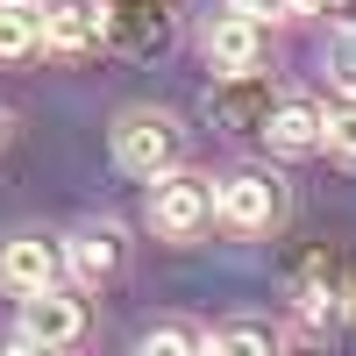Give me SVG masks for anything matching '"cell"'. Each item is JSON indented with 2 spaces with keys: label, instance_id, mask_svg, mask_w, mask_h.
<instances>
[{
  "label": "cell",
  "instance_id": "1",
  "mask_svg": "<svg viewBox=\"0 0 356 356\" xmlns=\"http://www.w3.org/2000/svg\"><path fill=\"white\" fill-rule=\"evenodd\" d=\"M178 157H186V129H178L164 107H129L122 122H114V164L129 178H164Z\"/></svg>",
  "mask_w": 356,
  "mask_h": 356
},
{
  "label": "cell",
  "instance_id": "2",
  "mask_svg": "<svg viewBox=\"0 0 356 356\" xmlns=\"http://www.w3.org/2000/svg\"><path fill=\"white\" fill-rule=\"evenodd\" d=\"M214 214H221V207H214V178H207V171L171 164L164 178H150V228L164 235V243H193Z\"/></svg>",
  "mask_w": 356,
  "mask_h": 356
},
{
  "label": "cell",
  "instance_id": "3",
  "mask_svg": "<svg viewBox=\"0 0 356 356\" xmlns=\"http://www.w3.org/2000/svg\"><path fill=\"white\" fill-rule=\"evenodd\" d=\"M214 207H221V221L235 235H264V228L285 221V178L264 171V164H243V171H228L214 186Z\"/></svg>",
  "mask_w": 356,
  "mask_h": 356
},
{
  "label": "cell",
  "instance_id": "4",
  "mask_svg": "<svg viewBox=\"0 0 356 356\" xmlns=\"http://www.w3.org/2000/svg\"><path fill=\"white\" fill-rule=\"evenodd\" d=\"M200 50H207V72H264L271 65V22L250 8H228L200 29Z\"/></svg>",
  "mask_w": 356,
  "mask_h": 356
},
{
  "label": "cell",
  "instance_id": "5",
  "mask_svg": "<svg viewBox=\"0 0 356 356\" xmlns=\"http://www.w3.org/2000/svg\"><path fill=\"white\" fill-rule=\"evenodd\" d=\"M72 278V243L65 235H15V243H0V285L29 300V292H50Z\"/></svg>",
  "mask_w": 356,
  "mask_h": 356
},
{
  "label": "cell",
  "instance_id": "6",
  "mask_svg": "<svg viewBox=\"0 0 356 356\" xmlns=\"http://www.w3.org/2000/svg\"><path fill=\"white\" fill-rule=\"evenodd\" d=\"M271 79L264 72H214V86H207V114H214V129H235V136H264V122H271Z\"/></svg>",
  "mask_w": 356,
  "mask_h": 356
},
{
  "label": "cell",
  "instance_id": "7",
  "mask_svg": "<svg viewBox=\"0 0 356 356\" xmlns=\"http://www.w3.org/2000/svg\"><path fill=\"white\" fill-rule=\"evenodd\" d=\"M178 36V22L164 0H107V50L122 57H164Z\"/></svg>",
  "mask_w": 356,
  "mask_h": 356
},
{
  "label": "cell",
  "instance_id": "8",
  "mask_svg": "<svg viewBox=\"0 0 356 356\" xmlns=\"http://www.w3.org/2000/svg\"><path fill=\"white\" fill-rule=\"evenodd\" d=\"M43 50L50 57L107 50V0H43Z\"/></svg>",
  "mask_w": 356,
  "mask_h": 356
},
{
  "label": "cell",
  "instance_id": "9",
  "mask_svg": "<svg viewBox=\"0 0 356 356\" xmlns=\"http://www.w3.org/2000/svg\"><path fill=\"white\" fill-rule=\"evenodd\" d=\"M22 335L36 342V349H72L86 335V300H72L65 285L29 292V300H22Z\"/></svg>",
  "mask_w": 356,
  "mask_h": 356
},
{
  "label": "cell",
  "instance_id": "10",
  "mask_svg": "<svg viewBox=\"0 0 356 356\" xmlns=\"http://www.w3.org/2000/svg\"><path fill=\"white\" fill-rule=\"evenodd\" d=\"M65 243H72V278L79 285H107L129 264V228L122 221H86V228L65 235Z\"/></svg>",
  "mask_w": 356,
  "mask_h": 356
},
{
  "label": "cell",
  "instance_id": "11",
  "mask_svg": "<svg viewBox=\"0 0 356 356\" xmlns=\"http://www.w3.org/2000/svg\"><path fill=\"white\" fill-rule=\"evenodd\" d=\"M264 143H271L278 157H314L321 143H328V114H321L307 93H285L271 107V122H264Z\"/></svg>",
  "mask_w": 356,
  "mask_h": 356
},
{
  "label": "cell",
  "instance_id": "12",
  "mask_svg": "<svg viewBox=\"0 0 356 356\" xmlns=\"http://www.w3.org/2000/svg\"><path fill=\"white\" fill-rule=\"evenodd\" d=\"M43 43V0H0V57H29Z\"/></svg>",
  "mask_w": 356,
  "mask_h": 356
},
{
  "label": "cell",
  "instance_id": "13",
  "mask_svg": "<svg viewBox=\"0 0 356 356\" xmlns=\"http://www.w3.org/2000/svg\"><path fill=\"white\" fill-rule=\"evenodd\" d=\"M285 335L271 328V321H228V328H214V349L221 356H271Z\"/></svg>",
  "mask_w": 356,
  "mask_h": 356
},
{
  "label": "cell",
  "instance_id": "14",
  "mask_svg": "<svg viewBox=\"0 0 356 356\" xmlns=\"http://www.w3.org/2000/svg\"><path fill=\"white\" fill-rule=\"evenodd\" d=\"M328 86H342V93L356 100V22H335V36H328Z\"/></svg>",
  "mask_w": 356,
  "mask_h": 356
},
{
  "label": "cell",
  "instance_id": "15",
  "mask_svg": "<svg viewBox=\"0 0 356 356\" xmlns=\"http://www.w3.org/2000/svg\"><path fill=\"white\" fill-rule=\"evenodd\" d=\"M136 349H143V356H157V349L171 356V349H200V335H193V328H178V321H157V328H143Z\"/></svg>",
  "mask_w": 356,
  "mask_h": 356
},
{
  "label": "cell",
  "instance_id": "16",
  "mask_svg": "<svg viewBox=\"0 0 356 356\" xmlns=\"http://www.w3.org/2000/svg\"><path fill=\"white\" fill-rule=\"evenodd\" d=\"M328 150H335V157H349V164H356V100H349V107H335V114H328Z\"/></svg>",
  "mask_w": 356,
  "mask_h": 356
},
{
  "label": "cell",
  "instance_id": "17",
  "mask_svg": "<svg viewBox=\"0 0 356 356\" xmlns=\"http://www.w3.org/2000/svg\"><path fill=\"white\" fill-rule=\"evenodd\" d=\"M292 15H328V22H356V0H292Z\"/></svg>",
  "mask_w": 356,
  "mask_h": 356
},
{
  "label": "cell",
  "instance_id": "18",
  "mask_svg": "<svg viewBox=\"0 0 356 356\" xmlns=\"http://www.w3.org/2000/svg\"><path fill=\"white\" fill-rule=\"evenodd\" d=\"M228 8H250V15H292V0H228Z\"/></svg>",
  "mask_w": 356,
  "mask_h": 356
},
{
  "label": "cell",
  "instance_id": "19",
  "mask_svg": "<svg viewBox=\"0 0 356 356\" xmlns=\"http://www.w3.org/2000/svg\"><path fill=\"white\" fill-rule=\"evenodd\" d=\"M342 300H349V321H356V271L342 278Z\"/></svg>",
  "mask_w": 356,
  "mask_h": 356
},
{
  "label": "cell",
  "instance_id": "20",
  "mask_svg": "<svg viewBox=\"0 0 356 356\" xmlns=\"http://www.w3.org/2000/svg\"><path fill=\"white\" fill-rule=\"evenodd\" d=\"M0 143H8V107H0Z\"/></svg>",
  "mask_w": 356,
  "mask_h": 356
}]
</instances>
